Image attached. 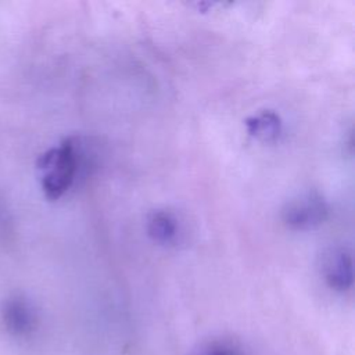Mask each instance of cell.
I'll return each instance as SVG.
<instances>
[{"label": "cell", "mask_w": 355, "mask_h": 355, "mask_svg": "<svg viewBox=\"0 0 355 355\" xmlns=\"http://www.w3.org/2000/svg\"><path fill=\"white\" fill-rule=\"evenodd\" d=\"M80 162L79 137H68L39 157L40 183L49 200H58L71 189L80 171Z\"/></svg>", "instance_id": "1"}, {"label": "cell", "mask_w": 355, "mask_h": 355, "mask_svg": "<svg viewBox=\"0 0 355 355\" xmlns=\"http://www.w3.org/2000/svg\"><path fill=\"white\" fill-rule=\"evenodd\" d=\"M280 216L283 223L291 230H313L329 218V205L318 191H304L286 201Z\"/></svg>", "instance_id": "2"}, {"label": "cell", "mask_w": 355, "mask_h": 355, "mask_svg": "<svg viewBox=\"0 0 355 355\" xmlns=\"http://www.w3.org/2000/svg\"><path fill=\"white\" fill-rule=\"evenodd\" d=\"M0 322L10 336L25 338L37 329L39 316L36 308L26 297L14 294L1 302Z\"/></svg>", "instance_id": "3"}, {"label": "cell", "mask_w": 355, "mask_h": 355, "mask_svg": "<svg viewBox=\"0 0 355 355\" xmlns=\"http://www.w3.org/2000/svg\"><path fill=\"white\" fill-rule=\"evenodd\" d=\"M320 272L331 290L338 293L351 290L354 283L351 250L343 244L326 248L320 258Z\"/></svg>", "instance_id": "4"}, {"label": "cell", "mask_w": 355, "mask_h": 355, "mask_svg": "<svg viewBox=\"0 0 355 355\" xmlns=\"http://www.w3.org/2000/svg\"><path fill=\"white\" fill-rule=\"evenodd\" d=\"M146 229L150 239L162 245L176 244L180 236V222L169 209H154L148 214Z\"/></svg>", "instance_id": "5"}, {"label": "cell", "mask_w": 355, "mask_h": 355, "mask_svg": "<svg viewBox=\"0 0 355 355\" xmlns=\"http://www.w3.org/2000/svg\"><path fill=\"white\" fill-rule=\"evenodd\" d=\"M245 126L248 133L255 136L257 139H261L263 141H272L276 140L282 132V119L276 112L266 110L247 118Z\"/></svg>", "instance_id": "6"}, {"label": "cell", "mask_w": 355, "mask_h": 355, "mask_svg": "<svg viewBox=\"0 0 355 355\" xmlns=\"http://www.w3.org/2000/svg\"><path fill=\"white\" fill-rule=\"evenodd\" d=\"M187 355H243V352L233 340L218 337L196 344Z\"/></svg>", "instance_id": "7"}]
</instances>
